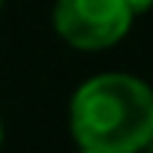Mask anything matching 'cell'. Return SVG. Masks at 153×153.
Segmentation results:
<instances>
[{
  "instance_id": "3957f363",
  "label": "cell",
  "mask_w": 153,
  "mask_h": 153,
  "mask_svg": "<svg viewBox=\"0 0 153 153\" xmlns=\"http://www.w3.org/2000/svg\"><path fill=\"white\" fill-rule=\"evenodd\" d=\"M126 3H129V9L135 12V18L138 15H144V12H150L153 9V0H126Z\"/></svg>"
},
{
  "instance_id": "52a82bcc",
  "label": "cell",
  "mask_w": 153,
  "mask_h": 153,
  "mask_svg": "<svg viewBox=\"0 0 153 153\" xmlns=\"http://www.w3.org/2000/svg\"><path fill=\"white\" fill-rule=\"evenodd\" d=\"M0 9H3V0H0Z\"/></svg>"
},
{
  "instance_id": "277c9868",
  "label": "cell",
  "mask_w": 153,
  "mask_h": 153,
  "mask_svg": "<svg viewBox=\"0 0 153 153\" xmlns=\"http://www.w3.org/2000/svg\"><path fill=\"white\" fill-rule=\"evenodd\" d=\"M3 138H6V126H3V117H0V147H3Z\"/></svg>"
},
{
  "instance_id": "7a4b0ae2",
  "label": "cell",
  "mask_w": 153,
  "mask_h": 153,
  "mask_svg": "<svg viewBox=\"0 0 153 153\" xmlns=\"http://www.w3.org/2000/svg\"><path fill=\"white\" fill-rule=\"evenodd\" d=\"M51 24L75 51H108L129 36L135 12L126 0H54Z\"/></svg>"
},
{
  "instance_id": "5b68a950",
  "label": "cell",
  "mask_w": 153,
  "mask_h": 153,
  "mask_svg": "<svg viewBox=\"0 0 153 153\" xmlns=\"http://www.w3.org/2000/svg\"><path fill=\"white\" fill-rule=\"evenodd\" d=\"M141 153H153V138H150V141H147V144L141 147Z\"/></svg>"
},
{
  "instance_id": "6da1fadb",
  "label": "cell",
  "mask_w": 153,
  "mask_h": 153,
  "mask_svg": "<svg viewBox=\"0 0 153 153\" xmlns=\"http://www.w3.org/2000/svg\"><path fill=\"white\" fill-rule=\"evenodd\" d=\"M69 132L81 150L141 153L153 138V87L132 72H96L69 99Z\"/></svg>"
},
{
  "instance_id": "8992f818",
  "label": "cell",
  "mask_w": 153,
  "mask_h": 153,
  "mask_svg": "<svg viewBox=\"0 0 153 153\" xmlns=\"http://www.w3.org/2000/svg\"><path fill=\"white\" fill-rule=\"evenodd\" d=\"M78 153H93V150H81V147H78Z\"/></svg>"
}]
</instances>
